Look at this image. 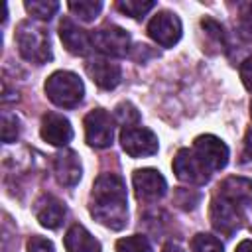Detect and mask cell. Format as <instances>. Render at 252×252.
<instances>
[{
	"mask_svg": "<svg viewBox=\"0 0 252 252\" xmlns=\"http://www.w3.org/2000/svg\"><path fill=\"white\" fill-rule=\"evenodd\" d=\"M91 215L110 230H122L128 222L126 183L116 173H100L91 191Z\"/></svg>",
	"mask_w": 252,
	"mask_h": 252,
	"instance_id": "obj_1",
	"label": "cell"
},
{
	"mask_svg": "<svg viewBox=\"0 0 252 252\" xmlns=\"http://www.w3.org/2000/svg\"><path fill=\"white\" fill-rule=\"evenodd\" d=\"M16 43L20 55L35 65H43L51 61V41L49 33L41 24H35L32 20H24L16 28Z\"/></svg>",
	"mask_w": 252,
	"mask_h": 252,
	"instance_id": "obj_2",
	"label": "cell"
},
{
	"mask_svg": "<svg viewBox=\"0 0 252 252\" xmlns=\"http://www.w3.org/2000/svg\"><path fill=\"white\" fill-rule=\"evenodd\" d=\"M45 94L61 108H75L85 96V85L71 71H55L45 81Z\"/></svg>",
	"mask_w": 252,
	"mask_h": 252,
	"instance_id": "obj_3",
	"label": "cell"
},
{
	"mask_svg": "<svg viewBox=\"0 0 252 252\" xmlns=\"http://www.w3.org/2000/svg\"><path fill=\"white\" fill-rule=\"evenodd\" d=\"M173 173L179 181L189 185H205L211 179V169L199 159V156L187 148L179 150L173 158Z\"/></svg>",
	"mask_w": 252,
	"mask_h": 252,
	"instance_id": "obj_4",
	"label": "cell"
},
{
	"mask_svg": "<svg viewBox=\"0 0 252 252\" xmlns=\"http://www.w3.org/2000/svg\"><path fill=\"white\" fill-rule=\"evenodd\" d=\"M85 138L91 148L102 150L112 144L114 138V120L104 108H94L85 116Z\"/></svg>",
	"mask_w": 252,
	"mask_h": 252,
	"instance_id": "obj_5",
	"label": "cell"
},
{
	"mask_svg": "<svg viewBox=\"0 0 252 252\" xmlns=\"http://www.w3.org/2000/svg\"><path fill=\"white\" fill-rule=\"evenodd\" d=\"M209 219H211V224L213 228L222 234V236H232L240 224H242V215L238 211V205L217 195L213 201H211V209H209Z\"/></svg>",
	"mask_w": 252,
	"mask_h": 252,
	"instance_id": "obj_6",
	"label": "cell"
},
{
	"mask_svg": "<svg viewBox=\"0 0 252 252\" xmlns=\"http://www.w3.org/2000/svg\"><path fill=\"white\" fill-rule=\"evenodd\" d=\"M122 150L130 158H148L158 152V136L144 126H128L120 132Z\"/></svg>",
	"mask_w": 252,
	"mask_h": 252,
	"instance_id": "obj_7",
	"label": "cell"
},
{
	"mask_svg": "<svg viewBox=\"0 0 252 252\" xmlns=\"http://www.w3.org/2000/svg\"><path fill=\"white\" fill-rule=\"evenodd\" d=\"M93 47L108 57H124L130 49V33L118 26H104L91 33Z\"/></svg>",
	"mask_w": 252,
	"mask_h": 252,
	"instance_id": "obj_8",
	"label": "cell"
},
{
	"mask_svg": "<svg viewBox=\"0 0 252 252\" xmlns=\"http://www.w3.org/2000/svg\"><path fill=\"white\" fill-rule=\"evenodd\" d=\"M181 20L169 10L158 12L148 24V35L161 47H173L181 39Z\"/></svg>",
	"mask_w": 252,
	"mask_h": 252,
	"instance_id": "obj_9",
	"label": "cell"
},
{
	"mask_svg": "<svg viewBox=\"0 0 252 252\" xmlns=\"http://www.w3.org/2000/svg\"><path fill=\"white\" fill-rule=\"evenodd\" d=\"M193 152L211 169V173L222 169L228 163V148H226V144L220 138L213 136V134L197 136L195 142H193Z\"/></svg>",
	"mask_w": 252,
	"mask_h": 252,
	"instance_id": "obj_10",
	"label": "cell"
},
{
	"mask_svg": "<svg viewBox=\"0 0 252 252\" xmlns=\"http://www.w3.org/2000/svg\"><path fill=\"white\" fill-rule=\"evenodd\" d=\"M132 183L136 189V197L140 201H158L167 191L165 177L158 169H152V167L136 169L132 175Z\"/></svg>",
	"mask_w": 252,
	"mask_h": 252,
	"instance_id": "obj_11",
	"label": "cell"
},
{
	"mask_svg": "<svg viewBox=\"0 0 252 252\" xmlns=\"http://www.w3.org/2000/svg\"><path fill=\"white\" fill-rule=\"evenodd\" d=\"M41 138L51 144V146H67L73 140V126L71 122L59 114V112H47L41 118V128H39Z\"/></svg>",
	"mask_w": 252,
	"mask_h": 252,
	"instance_id": "obj_12",
	"label": "cell"
},
{
	"mask_svg": "<svg viewBox=\"0 0 252 252\" xmlns=\"http://www.w3.org/2000/svg\"><path fill=\"white\" fill-rule=\"evenodd\" d=\"M59 37L65 49L73 55H87L93 47V37L89 32L79 28L71 18H63L59 24Z\"/></svg>",
	"mask_w": 252,
	"mask_h": 252,
	"instance_id": "obj_13",
	"label": "cell"
},
{
	"mask_svg": "<svg viewBox=\"0 0 252 252\" xmlns=\"http://www.w3.org/2000/svg\"><path fill=\"white\" fill-rule=\"evenodd\" d=\"M87 75L93 79V83L104 91H112L120 85L122 71L118 63H112L108 59H91L85 65Z\"/></svg>",
	"mask_w": 252,
	"mask_h": 252,
	"instance_id": "obj_14",
	"label": "cell"
},
{
	"mask_svg": "<svg viewBox=\"0 0 252 252\" xmlns=\"http://www.w3.org/2000/svg\"><path fill=\"white\" fill-rule=\"evenodd\" d=\"M53 173L55 179L65 187H75L83 175V167L79 156L73 150H63L53 159Z\"/></svg>",
	"mask_w": 252,
	"mask_h": 252,
	"instance_id": "obj_15",
	"label": "cell"
},
{
	"mask_svg": "<svg viewBox=\"0 0 252 252\" xmlns=\"http://www.w3.org/2000/svg\"><path fill=\"white\" fill-rule=\"evenodd\" d=\"M33 213H35V219L39 220V224L45 226V228H51V230L59 228L65 215H67L65 205L53 195H41L35 201Z\"/></svg>",
	"mask_w": 252,
	"mask_h": 252,
	"instance_id": "obj_16",
	"label": "cell"
},
{
	"mask_svg": "<svg viewBox=\"0 0 252 252\" xmlns=\"http://www.w3.org/2000/svg\"><path fill=\"white\" fill-rule=\"evenodd\" d=\"M219 195L236 205H248L252 203V179L230 175L219 185Z\"/></svg>",
	"mask_w": 252,
	"mask_h": 252,
	"instance_id": "obj_17",
	"label": "cell"
},
{
	"mask_svg": "<svg viewBox=\"0 0 252 252\" xmlns=\"http://www.w3.org/2000/svg\"><path fill=\"white\" fill-rule=\"evenodd\" d=\"M65 250L67 252H100V242L83 224H73L65 232Z\"/></svg>",
	"mask_w": 252,
	"mask_h": 252,
	"instance_id": "obj_18",
	"label": "cell"
},
{
	"mask_svg": "<svg viewBox=\"0 0 252 252\" xmlns=\"http://www.w3.org/2000/svg\"><path fill=\"white\" fill-rule=\"evenodd\" d=\"M67 8L79 18V20H83V22H93L98 14H100V10H102V2H93V0H79V2H69L67 4Z\"/></svg>",
	"mask_w": 252,
	"mask_h": 252,
	"instance_id": "obj_19",
	"label": "cell"
},
{
	"mask_svg": "<svg viewBox=\"0 0 252 252\" xmlns=\"http://www.w3.org/2000/svg\"><path fill=\"white\" fill-rule=\"evenodd\" d=\"M24 6L28 14H32L37 20H51L59 10V2H53V0H32V2L28 0Z\"/></svg>",
	"mask_w": 252,
	"mask_h": 252,
	"instance_id": "obj_20",
	"label": "cell"
},
{
	"mask_svg": "<svg viewBox=\"0 0 252 252\" xmlns=\"http://www.w3.org/2000/svg\"><path fill=\"white\" fill-rule=\"evenodd\" d=\"M116 252H154L150 240L142 234H132L116 242Z\"/></svg>",
	"mask_w": 252,
	"mask_h": 252,
	"instance_id": "obj_21",
	"label": "cell"
},
{
	"mask_svg": "<svg viewBox=\"0 0 252 252\" xmlns=\"http://www.w3.org/2000/svg\"><path fill=\"white\" fill-rule=\"evenodd\" d=\"M191 250L193 252H224L220 240L207 232H199L191 238Z\"/></svg>",
	"mask_w": 252,
	"mask_h": 252,
	"instance_id": "obj_22",
	"label": "cell"
},
{
	"mask_svg": "<svg viewBox=\"0 0 252 252\" xmlns=\"http://www.w3.org/2000/svg\"><path fill=\"white\" fill-rule=\"evenodd\" d=\"M20 130H22L20 118H18L16 114L4 110V112H2V142H4V144L16 142L18 136H20Z\"/></svg>",
	"mask_w": 252,
	"mask_h": 252,
	"instance_id": "obj_23",
	"label": "cell"
},
{
	"mask_svg": "<svg viewBox=\"0 0 252 252\" xmlns=\"http://www.w3.org/2000/svg\"><path fill=\"white\" fill-rule=\"evenodd\" d=\"M114 118L122 124V128L138 126V122H140V112L136 110V106H134L132 102H120V104H116V108H114Z\"/></svg>",
	"mask_w": 252,
	"mask_h": 252,
	"instance_id": "obj_24",
	"label": "cell"
},
{
	"mask_svg": "<svg viewBox=\"0 0 252 252\" xmlns=\"http://www.w3.org/2000/svg\"><path fill=\"white\" fill-rule=\"evenodd\" d=\"M154 6H156V2H138V0H126V2H118L116 4V8L122 14L130 16V18H136V20L144 18Z\"/></svg>",
	"mask_w": 252,
	"mask_h": 252,
	"instance_id": "obj_25",
	"label": "cell"
},
{
	"mask_svg": "<svg viewBox=\"0 0 252 252\" xmlns=\"http://www.w3.org/2000/svg\"><path fill=\"white\" fill-rule=\"evenodd\" d=\"M238 33L252 41V2H242L238 6Z\"/></svg>",
	"mask_w": 252,
	"mask_h": 252,
	"instance_id": "obj_26",
	"label": "cell"
},
{
	"mask_svg": "<svg viewBox=\"0 0 252 252\" xmlns=\"http://www.w3.org/2000/svg\"><path fill=\"white\" fill-rule=\"evenodd\" d=\"M28 252H55V246L51 240H47L39 234H33L28 240Z\"/></svg>",
	"mask_w": 252,
	"mask_h": 252,
	"instance_id": "obj_27",
	"label": "cell"
},
{
	"mask_svg": "<svg viewBox=\"0 0 252 252\" xmlns=\"http://www.w3.org/2000/svg\"><path fill=\"white\" fill-rule=\"evenodd\" d=\"M201 26H203V30L211 35V37H215L219 43H222L224 45V30H222V26L219 24V22H215V20H211V18H203V22H201Z\"/></svg>",
	"mask_w": 252,
	"mask_h": 252,
	"instance_id": "obj_28",
	"label": "cell"
},
{
	"mask_svg": "<svg viewBox=\"0 0 252 252\" xmlns=\"http://www.w3.org/2000/svg\"><path fill=\"white\" fill-rule=\"evenodd\" d=\"M240 79L248 91H252V55L240 63Z\"/></svg>",
	"mask_w": 252,
	"mask_h": 252,
	"instance_id": "obj_29",
	"label": "cell"
},
{
	"mask_svg": "<svg viewBox=\"0 0 252 252\" xmlns=\"http://www.w3.org/2000/svg\"><path fill=\"white\" fill-rule=\"evenodd\" d=\"M244 154L252 159V126L246 130V136H244Z\"/></svg>",
	"mask_w": 252,
	"mask_h": 252,
	"instance_id": "obj_30",
	"label": "cell"
},
{
	"mask_svg": "<svg viewBox=\"0 0 252 252\" xmlns=\"http://www.w3.org/2000/svg\"><path fill=\"white\" fill-rule=\"evenodd\" d=\"M234 252H252V240H242Z\"/></svg>",
	"mask_w": 252,
	"mask_h": 252,
	"instance_id": "obj_31",
	"label": "cell"
},
{
	"mask_svg": "<svg viewBox=\"0 0 252 252\" xmlns=\"http://www.w3.org/2000/svg\"><path fill=\"white\" fill-rule=\"evenodd\" d=\"M161 252H183V248L181 246H177V244H173V242H167L165 246H163V250Z\"/></svg>",
	"mask_w": 252,
	"mask_h": 252,
	"instance_id": "obj_32",
	"label": "cell"
},
{
	"mask_svg": "<svg viewBox=\"0 0 252 252\" xmlns=\"http://www.w3.org/2000/svg\"><path fill=\"white\" fill-rule=\"evenodd\" d=\"M250 114H252V104H250Z\"/></svg>",
	"mask_w": 252,
	"mask_h": 252,
	"instance_id": "obj_33",
	"label": "cell"
}]
</instances>
